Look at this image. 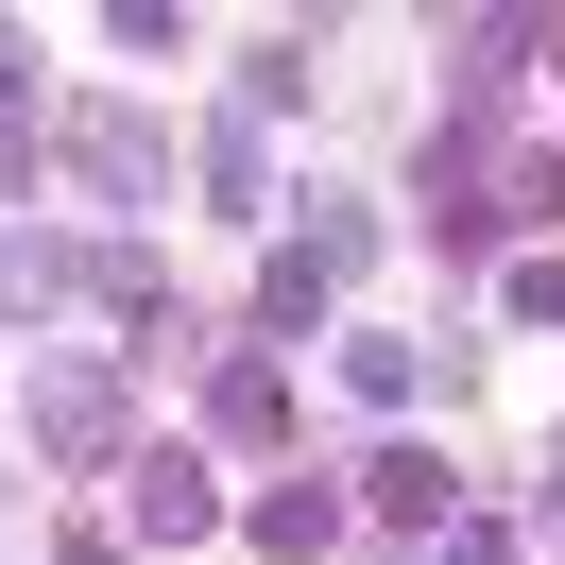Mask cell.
<instances>
[{"label": "cell", "instance_id": "cell-5", "mask_svg": "<svg viewBox=\"0 0 565 565\" xmlns=\"http://www.w3.org/2000/svg\"><path fill=\"white\" fill-rule=\"evenodd\" d=\"M52 291H70V241H35V223H18V241H0V309H52Z\"/></svg>", "mask_w": 565, "mask_h": 565}, {"label": "cell", "instance_id": "cell-6", "mask_svg": "<svg viewBox=\"0 0 565 565\" xmlns=\"http://www.w3.org/2000/svg\"><path fill=\"white\" fill-rule=\"evenodd\" d=\"M206 412H223V428H241V446H275V412H291V394H275V360H241V377H223V394H206Z\"/></svg>", "mask_w": 565, "mask_h": 565}, {"label": "cell", "instance_id": "cell-1", "mask_svg": "<svg viewBox=\"0 0 565 565\" xmlns=\"http://www.w3.org/2000/svg\"><path fill=\"white\" fill-rule=\"evenodd\" d=\"M35 446H52V462H104V446H120V377H104V360L35 377Z\"/></svg>", "mask_w": 565, "mask_h": 565}, {"label": "cell", "instance_id": "cell-3", "mask_svg": "<svg viewBox=\"0 0 565 565\" xmlns=\"http://www.w3.org/2000/svg\"><path fill=\"white\" fill-rule=\"evenodd\" d=\"M138 531H154V548H189V531H223L206 462H138Z\"/></svg>", "mask_w": 565, "mask_h": 565}, {"label": "cell", "instance_id": "cell-2", "mask_svg": "<svg viewBox=\"0 0 565 565\" xmlns=\"http://www.w3.org/2000/svg\"><path fill=\"white\" fill-rule=\"evenodd\" d=\"M70 154L120 189V206H154V189H172V138H154V120H120V104H86V120H70Z\"/></svg>", "mask_w": 565, "mask_h": 565}, {"label": "cell", "instance_id": "cell-4", "mask_svg": "<svg viewBox=\"0 0 565 565\" xmlns=\"http://www.w3.org/2000/svg\"><path fill=\"white\" fill-rule=\"evenodd\" d=\"M326 531H343V497H326V480H275V497H257V548H291V565H309Z\"/></svg>", "mask_w": 565, "mask_h": 565}]
</instances>
